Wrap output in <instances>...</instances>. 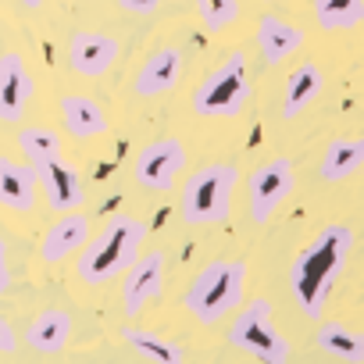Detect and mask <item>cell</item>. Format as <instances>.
Segmentation results:
<instances>
[{
  "mask_svg": "<svg viewBox=\"0 0 364 364\" xmlns=\"http://www.w3.org/2000/svg\"><path fill=\"white\" fill-rule=\"evenodd\" d=\"M350 250H353V229L350 225H325L296 254V261L289 268V289H293L296 307L307 318H321L325 300L350 261Z\"/></svg>",
  "mask_w": 364,
  "mask_h": 364,
  "instance_id": "6da1fadb",
  "label": "cell"
},
{
  "mask_svg": "<svg viewBox=\"0 0 364 364\" xmlns=\"http://www.w3.org/2000/svg\"><path fill=\"white\" fill-rule=\"evenodd\" d=\"M146 240V225L136 215H114L93 240H86L79 257V279L86 286H104L118 279L139 254Z\"/></svg>",
  "mask_w": 364,
  "mask_h": 364,
  "instance_id": "7a4b0ae2",
  "label": "cell"
},
{
  "mask_svg": "<svg viewBox=\"0 0 364 364\" xmlns=\"http://www.w3.org/2000/svg\"><path fill=\"white\" fill-rule=\"evenodd\" d=\"M240 182L236 164L215 161L197 168L186 182H182L178 197V215L186 225H225L232 211V190Z\"/></svg>",
  "mask_w": 364,
  "mask_h": 364,
  "instance_id": "3957f363",
  "label": "cell"
},
{
  "mask_svg": "<svg viewBox=\"0 0 364 364\" xmlns=\"http://www.w3.org/2000/svg\"><path fill=\"white\" fill-rule=\"evenodd\" d=\"M247 289V264L243 261H211L200 268L182 304L200 325H215L243 304Z\"/></svg>",
  "mask_w": 364,
  "mask_h": 364,
  "instance_id": "277c9868",
  "label": "cell"
},
{
  "mask_svg": "<svg viewBox=\"0 0 364 364\" xmlns=\"http://www.w3.org/2000/svg\"><path fill=\"white\" fill-rule=\"evenodd\" d=\"M229 343L261 364H286L289 360V339L275 328L272 300H264V296H254L250 304L240 307L236 321L229 325Z\"/></svg>",
  "mask_w": 364,
  "mask_h": 364,
  "instance_id": "5b68a950",
  "label": "cell"
},
{
  "mask_svg": "<svg viewBox=\"0 0 364 364\" xmlns=\"http://www.w3.org/2000/svg\"><path fill=\"white\" fill-rule=\"evenodd\" d=\"M250 97L247 82V58L232 50L215 72L204 75V82L193 93V111L200 118H236Z\"/></svg>",
  "mask_w": 364,
  "mask_h": 364,
  "instance_id": "8992f818",
  "label": "cell"
},
{
  "mask_svg": "<svg viewBox=\"0 0 364 364\" xmlns=\"http://www.w3.org/2000/svg\"><path fill=\"white\" fill-rule=\"evenodd\" d=\"M296 175H293V161L289 157H272L264 164H257L250 171V218L257 225H264L293 193Z\"/></svg>",
  "mask_w": 364,
  "mask_h": 364,
  "instance_id": "52a82bcc",
  "label": "cell"
},
{
  "mask_svg": "<svg viewBox=\"0 0 364 364\" xmlns=\"http://www.w3.org/2000/svg\"><path fill=\"white\" fill-rule=\"evenodd\" d=\"M186 168V146L178 139H154L139 150L136 157V182L154 193H168L175 186V178Z\"/></svg>",
  "mask_w": 364,
  "mask_h": 364,
  "instance_id": "ba28073f",
  "label": "cell"
},
{
  "mask_svg": "<svg viewBox=\"0 0 364 364\" xmlns=\"http://www.w3.org/2000/svg\"><path fill=\"white\" fill-rule=\"evenodd\" d=\"M33 171H36V186H40L43 200L50 204V211L65 215V211H79L82 208L86 190H82V178H79V171H75L72 161H65L58 154V157L36 164Z\"/></svg>",
  "mask_w": 364,
  "mask_h": 364,
  "instance_id": "9c48e42d",
  "label": "cell"
},
{
  "mask_svg": "<svg viewBox=\"0 0 364 364\" xmlns=\"http://www.w3.org/2000/svg\"><path fill=\"white\" fill-rule=\"evenodd\" d=\"M164 282V250H150L143 257H136L125 268V282H122V311L129 318H136L157 293Z\"/></svg>",
  "mask_w": 364,
  "mask_h": 364,
  "instance_id": "30bf717a",
  "label": "cell"
},
{
  "mask_svg": "<svg viewBox=\"0 0 364 364\" xmlns=\"http://www.w3.org/2000/svg\"><path fill=\"white\" fill-rule=\"evenodd\" d=\"M114 58H118V40L107 33L82 29V33H72V40H68V68L86 75V79L107 75Z\"/></svg>",
  "mask_w": 364,
  "mask_h": 364,
  "instance_id": "8fae6325",
  "label": "cell"
},
{
  "mask_svg": "<svg viewBox=\"0 0 364 364\" xmlns=\"http://www.w3.org/2000/svg\"><path fill=\"white\" fill-rule=\"evenodd\" d=\"M33 72L22 54H0V122H18L33 100Z\"/></svg>",
  "mask_w": 364,
  "mask_h": 364,
  "instance_id": "7c38bea8",
  "label": "cell"
},
{
  "mask_svg": "<svg viewBox=\"0 0 364 364\" xmlns=\"http://www.w3.org/2000/svg\"><path fill=\"white\" fill-rule=\"evenodd\" d=\"M182 79V54L175 47H157L154 54H146V61L139 65L136 72V97L150 100V97H161V93H171Z\"/></svg>",
  "mask_w": 364,
  "mask_h": 364,
  "instance_id": "4fadbf2b",
  "label": "cell"
},
{
  "mask_svg": "<svg viewBox=\"0 0 364 364\" xmlns=\"http://www.w3.org/2000/svg\"><path fill=\"white\" fill-rule=\"evenodd\" d=\"M90 240V218L79 215V211H65L47 232H43V243H40V257L47 264H58L65 257H72L75 250H82Z\"/></svg>",
  "mask_w": 364,
  "mask_h": 364,
  "instance_id": "5bb4252c",
  "label": "cell"
},
{
  "mask_svg": "<svg viewBox=\"0 0 364 364\" xmlns=\"http://www.w3.org/2000/svg\"><path fill=\"white\" fill-rule=\"evenodd\" d=\"M36 171L15 157H0V208L8 211H33L36 208Z\"/></svg>",
  "mask_w": 364,
  "mask_h": 364,
  "instance_id": "9a60e30c",
  "label": "cell"
},
{
  "mask_svg": "<svg viewBox=\"0 0 364 364\" xmlns=\"http://www.w3.org/2000/svg\"><path fill=\"white\" fill-rule=\"evenodd\" d=\"M61 122H65V132L72 139H93V136H104L107 132L104 107L93 97H82V93L61 97Z\"/></svg>",
  "mask_w": 364,
  "mask_h": 364,
  "instance_id": "2e32d148",
  "label": "cell"
},
{
  "mask_svg": "<svg viewBox=\"0 0 364 364\" xmlns=\"http://www.w3.org/2000/svg\"><path fill=\"white\" fill-rule=\"evenodd\" d=\"M254 40H257V50L264 54L268 65H282L286 58H293V54L304 47V33H300L296 26L275 18V15H264V18L257 22V36H254Z\"/></svg>",
  "mask_w": 364,
  "mask_h": 364,
  "instance_id": "e0dca14e",
  "label": "cell"
},
{
  "mask_svg": "<svg viewBox=\"0 0 364 364\" xmlns=\"http://www.w3.org/2000/svg\"><path fill=\"white\" fill-rule=\"evenodd\" d=\"M360 168H364V136H336V139H328V146L321 154L318 175L325 182H343V178L357 175Z\"/></svg>",
  "mask_w": 364,
  "mask_h": 364,
  "instance_id": "ac0fdd59",
  "label": "cell"
},
{
  "mask_svg": "<svg viewBox=\"0 0 364 364\" xmlns=\"http://www.w3.org/2000/svg\"><path fill=\"white\" fill-rule=\"evenodd\" d=\"M72 339V314L68 311H40L29 328H26V343L36 350V353H61L65 343Z\"/></svg>",
  "mask_w": 364,
  "mask_h": 364,
  "instance_id": "d6986e66",
  "label": "cell"
},
{
  "mask_svg": "<svg viewBox=\"0 0 364 364\" xmlns=\"http://www.w3.org/2000/svg\"><path fill=\"white\" fill-rule=\"evenodd\" d=\"M325 86V75L314 61H304L300 68H293V75L286 79V93H282V118H296L300 111H307L318 93Z\"/></svg>",
  "mask_w": 364,
  "mask_h": 364,
  "instance_id": "ffe728a7",
  "label": "cell"
},
{
  "mask_svg": "<svg viewBox=\"0 0 364 364\" xmlns=\"http://www.w3.org/2000/svg\"><path fill=\"white\" fill-rule=\"evenodd\" d=\"M314 343L321 353H328L343 364H364V332H357L343 321H321Z\"/></svg>",
  "mask_w": 364,
  "mask_h": 364,
  "instance_id": "44dd1931",
  "label": "cell"
},
{
  "mask_svg": "<svg viewBox=\"0 0 364 364\" xmlns=\"http://www.w3.org/2000/svg\"><path fill=\"white\" fill-rule=\"evenodd\" d=\"M118 336H122L143 360H150V364H186V353H182L178 343H171V339H164V336H157V332H150V328L122 325Z\"/></svg>",
  "mask_w": 364,
  "mask_h": 364,
  "instance_id": "7402d4cb",
  "label": "cell"
},
{
  "mask_svg": "<svg viewBox=\"0 0 364 364\" xmlns=\"http://www.w3.org/2000/svg\"><path fill=\"white\" fill-rule=\"evenodd\" d=\"M364 18V0H314V22L325 33H350Z\"/></svg>",
  "mask_w": 364,
  "mask_h": 364,
  "instance_id": "603a6c76",
  "label": "cell"
},
{
  "mask_svg": "<svg viewBox=\"0 0 364 364\" xmlns=\"http://www.w3.org/2000/svg\"><path fill=\"white\" fill-rule=\"evenodd\" d=\"M18 146L29 157V164L36 168V164H43V161H50V157L61 154V136L54 129H36L33 125V129H22L18 132Z\"/></svg>",
  "mask_w": 364,
  "mask_h": 364,
  "instance_id": "cb8c5ba5",
  "label": "cell"
},
{
  "mask_svg": "<svg viewBox=\"0 0 364 364\" xmlns=\"http://www.w3.org/2000/svg\"><path fill=\"white\" fill-rule=\"evenodd\" d=\"M197 15L211 33H222L240 18V4L236 0H197Z\"/></svg>",
  "mask_w": 364,
  "mask_h": 364,
  "instance_id": "d4e9b609",
  "label": "cell"
},
{
  "mask_svg": "<svg viewBox=\"0 0 364 364\" xmlns=\"http://www.w3.org/2000/svg\"><path fill=\"white\" fill-rule=\"evenodd\" d=\"M18 346V336H15V328L8 325V318H0V353H11Z\"/></svg>",
  "mask_w": 364,
  "mask_h": 364,
  "instance_id": "484cf974",
  "label": "cell"
},
{
  "mask_svg": "<svg viewBox=\"0 0 364 364\" xmlns=\"http://www.w3.org/2000/svg\"><path fill=\"white\" fill-rule=\"evenodd\" d=\"M8 282H11V268H8V243L0 236V296L8 293Z\"/></svg>",
  "mask_w": 364,
  "mask_h": 364,
  "instance_id": "4316f807",
  "label": "cell"
},
{
  "mask_svg": "<svg viewBox=\"0 0 364 364\" xmlns=\"http://www.w3.org/2000/svg\"><path fill=\"white\" fill-rule=\"evenodd\" d=\"M118 4H122L125 11H136V15H150V11H157V4H161V0H118Z\"/></svg>",
  "mask_w": 364,
  "mask_h": 364,
  "instance_id": "83f0119b",
  "label": "cell"
},
{
  "mask_svg": "<svg viewBox=\"0 0 364 364\" xmlns=\"http://www.w3.org/2000/svg\"><path fill=\"white\" fill-rule=\"evenodd\" d=\"M22 4H26V8H40V4H43V0H22Z\"/></svg>",
  "mask_w": 364,
  "mask_h": 364,
  "instance_id": "f1b7e54d",
  "label": "cell"
},
{
  "mask_svg": "<svg viewBox=\"0 0 364 364\" xmlns=\"http://www.w3.org/2000/svg\"><path fill=\"white\" fill-rule=\"evenodd\" d=\"M360 22H364V18H360Z\"/></svg>",
  "mask_w": 364,
  "mask_h": 364,
  "instance_id": "f546056e",
  "label": "cell"
}]
</instances>
